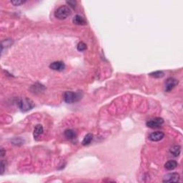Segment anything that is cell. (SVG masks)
Masks as SVG:
<instances>
[{
    "instance_id": "obj_1",
    "label": "cell",
    "mask_w": 183,
    "mask_h": 183,
    "mask_svg": "<svg viewBox=\"0 0 183 183\" xmlns=\"http://www.w3.org/2000/svg\"><path fill=\"white\" fill-rule=\"evenodd\" d=\"M82 97V92H72L70 91L65 92L64 94V100L67 104H72L74 102H78Z\"/></svg>"
},
{
    "instance_id": "obj_2",
    "label": "cell",
    "mask_w": 183,
    "mask_h": 183,
    "mask_svg": "<svg viewBox=\"0 0 183 183\" xmlns=\"http://www.w3.org/2000/svg\"><path fill=\"white\" fill-rule=\"evenodd\" d=\"M71 14V10L67 6H61L54 12L55 17L59 19H65L67 18Z\"/></svg>"
},
{
    "instance_id": "obj_3",
    "label": "cell",
    "mask_w": 183,
    "mask_h": 183,
    "mask_svg": "<svg viewBox=\"0 0 183 183\" xmlns=\"http://www.w3.org/2000/svg\"><path fill=\"white\" fill-rule=\"evenodd\" d=\"M19 107L22 112H27L32 110L35 107V105L31 99L23 98L19 102Z\"/></svg>"
},
{
    "instance_id": "obj_4",
    "label": "cell",
    "mask_w": 183,
    "mask_h": 183,
    "mask_svg": "<svg viewBox=\"0 0 183 183\" xmlns=\"http://www.w3.org/2000/svg\"><path fill=\"white\" fill-rule=\"evenodd\" d=\"M164 123V120L161 117H156V118L152 119V120H149L147 122L146 125L150 128H159L161 127Z\"/></svg>"
},
{
    "instance_id": "obj_5",
    "label": "cell",
    "mask_w": 183,
    "mask_h": 183,
    "mask_svg": "<svg viewBox=\"0 0 183 183\" xmlns=\"http://www.w3.org/2000/svg\"><path fill=\"white\" fill-rule=\"evenodd\" d=\"M179 82L178 80L173 78V77H169L166 80L165 84V92H170L176 87L178 84Z\"/></svg>"
},
{
    "instance_id": "obj_6",
    "label": "cell",
    "mask_w": 183,
    "mask_h": 183,
    "mask_svg": "<svg viewBox=\"0 0 183 183\" xmlns=\"http://www.w3.org/2000/svg\"><path fill=\"white\" fill-rule=\"evenodd\" d=\"M180 179V176L177 172H172V173L167 174L165 176L163 182H179Z\"/></svg>"
},
{
    "instance_id": "obj_7",
    "label": "cell",
    "mask_w": 183,
    "mask_h": 183,
    "mask_svg": "<svg viewBox=\"0 0 183 183\" xmlns=\"http://www.w3.org/2000/svg\"><path fill=\"white\" fill-rule=\"evenodd\" d=\"M165 134L160 131H157L151 133L149 136V139L152 142H158V141L162 140L164 138Z\"/></svg>"
},
{
    "instance_id": "obj_8",
    "label": "cell",
    "mask_w": 183,
    "mask_h": 183,
    "mask_svg": "<svg viewBox=\"0 0 183 183\" xmlns=\"http://www.w3.org/2000/svg\"><path fill=\"white\" fill-rule=\"evenodd\" d=\"M50 67L52 69H53V70L61 72V71H63L64 69H65V65L62 62L57 61V62H52V63L50 65Z\"/></svg>"
},
{
    "instance_id": "obj_9",
    "label": "cell",
    "mask_w": 183,
    "mask_h": 183,
    "mask_svg": "<svg viewBox=\"0 0 183 183\" xmlns=\"http://www.w3.org/2000/svg\"><path fill=\"white\" fill-rule=\"evenodd\" d=\"M43 131H44V129H43V127L41 124H37L35 126V129H34V137L35 139H37V137L42 135Z\"/></svg>"
},
{
    "instance_id": "obj_10",
    "label": "cell",
    "mask_w": 183,
    "mask_h": 183,
    "mask_svg": "<svg viewBox=\"0 0 183 183\" xmlns=\"http://www.w3.org/2000/svg\"><path fill=\"white\" fill-rule=\"evenodd\" d=\"M178 163L175 160H169L165 164V167L167 170H173L178 167Z\"/></svg>"
},
{
    "instance_id": "obj_11",
    "label": "cell",
    "mask_w": 183,
    "mask_h": 183,
    "mask_svg": "<svg viewBox=\"0 0 183 183\" xmlns=\"http://www.w3.org/2000/svg\"><path fill=\"white\" fill-rule=\"evenodd\" d=\"M65 136L67 139H73L77 137V134H76L75 131H74L73 129H68L65 131Z\"/></svg>"
},
{
    "instance_id": "obj_12",
    "label": "cell",
    "mask_w": 183,
    "mask_h": 183,
    "mask_svg": "<svg viewBox=\"0 0 183 183\" xmlns=\"http://www.w3.org/2000/svg\"><path fill=\"white\" fill-rule=\"evenodd\" d=\"M73 22L75 24L77 25H84L86 24V20L83 18L82 16L77 14L76 16H74L73 19Z\"/></svg>"
},
{
    "instance_id": "obj_13",
    "label": "cell",
    "mask_w": 183,
    "mask_h": 183,
    "mask_svg": "<svg viewBox=\"0 0 183 183\" xmlns=\"http://www.w3.org/2000/svg\"><path fill=\"white\" fill-rule=\"evenodd\" d=\"M92 139H93V135H92V134H87V135H86L85 136H84V139H83L82 142V144L84 146H87V145H89L91 143Z\"/></svg>"
},
{
    "instance_id": "obj_14",
    "label": "cell",
    "mask_w": 183,
    "mask_h": 183,
    "mask_svg": "<svg viewBox=\"0 0 183 183\" xmlns=\"http://www.w3.org/2000/svg\"><path fill=\"white\" fill-rule=\"evenodd\" d=\"M181 152V147L180 145H175L170 149V153L174 157H178Z\"/></svg>"
},
{
    "instance_id": "obj_15",
    "label": "cell",
    "mask_w": 183,
    "mask_h": 183,
    "mask_svg": "<svg viewBox=\"0 0 183 183\" xmlns=\"http://www.w3.org/2000/svg\"><path fill=\"white\" fill-rule=\"evenodd\" d=\"M165 73L163 71H156V72H152L150 74V76L154 77V78H162L163 77H164Z\"/></svg>"
},
{
    "instance_id": "obj_16",
    "label": "cell",
    "mask_w": 183,
    "mask_h": 183,
    "mask_svg": "<svg viewBox=\"0 0 183 183\" xmlns=\"http://www.w3.org/2000/svg\"><path fill=\"white\" fill-rule=\"evenodd\" d=\"M86 50H87V44H86L85 43L81 41V42H80L77 44V50H78V51L83 52Z\"/></svg>"
},
{
    "instance_id": "obj_17",
    "label": "cell",
    "mask_w": 183,
    "mask_h": 183,
    "mask_svg": "<svg viewBox=\"0 0 183 183\" xmlns=\"http://www.w3.org/2000/svg\"><path fill=\"white\" fill-rule=\"evenodd\" d=\"M11 2L14 6H19L21 4H23L24 3H25V1H17V0H15V1H12Z\"/></svg>"
},
{
    "instance_id": "obj_18",
    "label": "cell",
    "mask_w": 183,
    "mask_h": 183,
    "mask_svg": "<svg viewBox=\"0 0 183 183\" xmlns=\"http://www.w3.org/2000/svg\"><path fill=\"white\" fill-rule=\"evenodd\" d=\"M67 3L69 5H70L72 7H75L76 4H77V2H76L75 1H67Z\"/></svg>"
},
{
    "instance_id": "obj_19",
    "label": "cell",
    "mask_w": 183,
    "mask_h": 183,
    "mask_svg": "<svg viewBox=\"0 0 183 183\" xmlns=\"http://www.w3.org/2000/svg\"><path fill=\"white\" fill-rule=\"evenodd\" d=\"M1 174H3V172H4V163L3 160L1 162Z\"/></svg>"
},
{
    "instance_id": "obj_20",
    "label": "cell",
    "mask_w": 183,
    "mask_h": 183,
    "mask_svg": "<svg viewBox=\"0 0 183 183\" xmlns=\"http://www.w3.org/2000/svg\"><path fill=\"white\" fill-rule=\"evenodd\" d=\"M1 156H4V149H1Z\"/></svg>"
}]
</instances>
